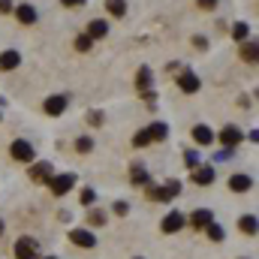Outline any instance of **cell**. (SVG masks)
Returning a JSON list of instances; mask_svg holds the SVG:
<instances>
[{
    "instance_id": "9",
    "label": "cell",
    "mask_w": 259,
    "mask_h": 259,
    "mask_svg": "<svg viewBox=\"0 0 259 259\" xmlns=\"http://www.w3.org/2000/svg\"><path fill=\"white\" fill-rule=\"evenodd\" d=\"M151 81H154V72H151V66H139V72H136V88H139V94L151 91Z\"/></svg>"
},
{
    "instance_id": "31",
    "label": "cell",
    "mask_w": 259,
    "mask_h": 259,
    "mask_svg": "<svg viewBox=\"0 0 259 259\" xmlns=\"http://www.w3.org/2000/svg\"><path fill=\"white\" fill-rule=\"evenodd\" d=\"M94 199H97V193L88 187V190H81V205H94Z\"/></svg>"
},
{
    "instance_id": "38",
    "label": "cell",
    "mask_w": 259,
    "mask_h": 259,
    "mask_svg": "<svg viewBox=\"0 0 259 259\" xmlns=\"http://www.w3.org/2000/svg\"><path fill=\"white\" fill-rule=\"evenodd\" d=\"M0 232H3V220H0Z\"/></svg>"
},
{
    "instance_id": "8",
    "label": "cell",
    "mask_w": 259,
    "mask_h": 259,
    "mask_svg": "<svg viewBox=\"0 0 259 259\" xmlns=\"http://www.w3.org/2000/svg\"><path fill=\"white\" fill-rule=\"evenodd\" d=\"M241 139H244V133L235 127V124L223 127V133H220V142H223V148H235V145H238Z\"/></svg>"
},
{
    "instance_id": "34",
    "label": "cell",
    "mask_w": 259,
    "mask_h": 259,
    "mask_svg": "<svg viewBox=\"0 0 259 259\" xmlns=\"http://www.w3.org/2000/svg\"><path fill=\"white\" fill-rule=\"evenodd\" d=\"M88 121H91L94 127H97V124H103V112H91V115H88Z\"/></svg>"
},
{
    "instance_id": "27",
    "label": "cell",
    "mask_w": 259,
    "mask_h": 259,
    "mask_svg": "<svg viewBox=\"0 0 259 259\" xmlns=\"http://www.w3.org/2000/svg\"><path fill=\"white\" fill-rule=\"evenodd\" d=\"M91 148H94V139H91V136H78V139H75V151H78V154H88Z\"/></svg>"
},
{
    "instance_id": "13",
    "label": "cell",
    "mask_w": 259,
    "mask_h": 259,
    "mask_svg": "<svg viewBox=\"0 0 259 259\" xmlns=\"http://www.w3.org/2000/svg\"><path fill=\"white\" fill-rule=\"evenodd\" d=\"M109 33V21H103V18H94L91 24H88V36L91 39H103Z\"/></svg>"
},
{
    "instance_id": "35",
    "label": "cell",
    "mask_w": 259,
    "mask_h": 259,
    "mask_svg": "<svg viewBox=\"0 0 259 259\" xmlns=\"http://www.w3.org/2000/svg\"><path fill=\"white\" fill-rule=\"evenodd\" d=\"M127 211H130V205H127V202H115V214H121V217H124Z\"/></svg>"
},
{
    "instance_id": "36",
    "label": "cell",
    "mask_w": 259,
    "mask_h": 259,
    "mask_svg": "<svg viewBox=\"0 0 259 259\" xmlns=\"http://www.w3.org/2000/svg\"><path fill=\"white\" fill-rule=\"evenodd\" d=\"M0 12H12V0H0Z\"/></svg>"
},
{
    "instance_id": "2",
    "label": "cell",
    "mask_w": 259,
    "mask_h": 259,
    "mask_svg": "<svg viewBox=\"0 0 259 259\" xmlns=\"http://www.w3.org/2000/svg\"><path fill=\"white\" fill-rule=\"evenodd\" d=\"M9 154H12L15 160H21V163H33V157H36V151H33V145H30L27 139H15V142L9 145Z\"/></svg>"
},
{
    "instance_id": "11",
    "label": "cell",
    "mask_w": 259,
    "mask_h": 259,
    "mask_svg": "<svg viewBox=\"0 0 259 259\" xmlns=\"http://www.w3.org/2000/svg\"><path fill=\"white\" fill-rule=\"evenodd\" d=\"M253 187V178L250 175H232L229 178V190H235V193H247Z\"/></svg>"
},
{
    "instance_id": "20",
    "label": "cell",
    "mask_w": 259,
    "mask_h": 259,
    "mask_svg": "<svg viewBox=\"0 0 259 259\" xmlns=\"http://www.w3.org/2000/svg\"><path fill=\"white\" fill-rule=\"evenodd\" d=\"M106 9L115 18H121V15H127V0H106Z\"/></svg>"
},
{
    "instance_id": "25",
    "label": "cell",
    "mask_w": 259,
    "mask_h": 259,
    "mask_svg": "<svg viewBox=\"0 0 259 259\" xmlns=\"http://www.w3.org/2000/svg\"><path fill=\"white\" fill-rule=\"evenodd\" d=\"M151 178H148V172H145V166H139V163H133V184H148Z\"/></svg>"
},
{
    "instance_id": "15",
    "label": "cell",
    "mask_w": 259,
    "mask_h": 259,
    "mask_svg": "<svg viewBox=\"0 0 259 259\" xmlns=\"http://www.w3.org/2000/svg\"><path fill=\"white\" fill-rule=\"evenodd\" d=\"M18 64H21V55H18V52H12V49H9V52H0V69H3V72L15 69Z\"/></svg>"
},
{
    "instance_id": "14",
    "label": "cell",
    "mask_w": 259,
    "mask_h": 259,
    "mask_svg": "<svg viewBox=\"0 0 259 259\" xmlns=\"http://www.w3.org/2000/svg\"><path fill=\"white\" fill-rule=\"evenodd\" d=\"M211 220H214V217H211V211H208V208H196L193 214H190V223H193V229H205Z\"/></svg>"
},
{
    "instance_id": "6",
    "label": "cell",
    "mask_w": 259,
    "mask_h": 259,
    "mask_svg": "<svg viewBox=\"0 0 259 259\" xmlns=\"http://www.w3.org/2000/svg\"><path fill=\"white\" fill-rule=\"evenodd\" d=\"M52 175H55L52 163H33V166H30V181H36V184L52 181Z\"/></svg>"
},
{
    "instance_id": "32",
    "label": "cell",
    "mask_w": 259,
    "mask_h": 259,
    "mask_svg": "<svg viewBox=\"0 0 259 259\" xmlns=\"http://www.w3.org/2000/svg\"><path fill=\"white\" fill-rule=\"evenodd\" d=\"M214 160H217V163H223V160H232V148H223L220 154H214Z\"/></svg>"
},
{
    "instance_id": "3",
    "label": "cell",
    "mask_w": 259,
    "mask_h": 259,
    "mask_svg": "<svg viewBox=\"0 0 259 259\" xmlns=\"http://www.w3.org/2000/svg\"><path fill=\"white\" fill-rule=\"evenodd\" d=\"M52 193L55 196H66L69 190H72V184H75V175H69V172H64V175H52Z\"/></svg>"
},
{
    "instance_id": "30",
    "label": "cell",
    "mask_w": 259,
    "mask_h": 259,
    "mask_svg": "<svg viewBox=\"0 0 259 259\" xmlns=\"http://www.w3.org/2000/svg\"><path fill=\"white\" fill-rule=\"evenodd\" d=\"M184 163H187L190 169H196V166H199V154H196V151H184Z\"/></svg>"
},
{
    "instance_id": "33",
    "label": "cell",
    "mask_w": 259,
    "mask_h": 259,
    "mask_svg": "<svg viewBox=\"0 0 259 259\" xmlns=\"http://www.w3.org/2000/svg\"><path fill=\"white\" fill-rule=\"evenodd\" d=\"M199 9H217V0H196Z\"/></svg>"
},
{
    "instance_id": "19",
    "label": "cell",
    "mask_w": 259,
    "mask_h": 259,
    "mask_svg": "<svg viewBox=\"0 0 259 259\" xmlns=\"http://www.w3.org/2000/svg\"><path fill=\"white\" fill-rule=\"evenodd\" d=\"M256 55H259L256 39H244V46H241V58H244L247 64H256Z\"/></svg>"
},
{
    "instance_id": "39",
    "label": "cell",
    "mask_w": 259,
    "mask_h": 259,
    "mask_svg": "<svg viewBox=\"0 0 259 259\" xmlns=\"http://www.w3.org/2000/svg\"><path fill=\"white\" fill-rule=\"evenodd\" d=\"M46 259H55V256H46Z\"/></svg>"
},
{
    "instance_id": "37",
    "label": "cell",
    "mask_w": 259,
    "mask_h": 259,
    "mask_svg": "<svg viewBox=\"0 0 259 259\" xmlns=\"http://www.w3.org/2000/svg\"><path fill=\"white\" fill-rule=\"evenodd\" d=\"M61 3H64V6H69V9H72V6H84V0H61Z\"/></svg>"
},
{
    "instance_id": "7",
    "label": "cell",
    "mask_w": 259,
    "mask_h": 259,
    "mask_svg": "<svg viewBox=\"0 0 259 259\" xmlns=\"http://www.w3.org/2000/svg\"><path fill=\"white\" fill-rule=\"evenodd\" d=\"M178 88H181L184 94H196V91L202 88V81H199V75H196V72L184 69V72H181V78H178Z\"/></svg>"
},
{
    "instance_id": "29",
    "label": "cell",
    "mask_w": 259,
    "mask_h": 259,
    "mask_svg": "<svg viewBox=\"0 0 259 259\" xmlns=\"http://www.w3.org/2000/svg\"><path fill=\"white\" fill-rule=\"evenodd\" d=\"M91 46H94V39H91L88 33H81V36H75V49H78V52H88Z\"/></svg>"
},
{
    "instance_id": "16",
    "label": "cell",
    "mask_w": 259,
    "mask_h": 259,
    "mask_svg": "<svg viewBox=\"0 0 259 259\" xmlns=\"http://www.w3.org/2000/svg\"><path fill=\"white\" fill-rule=\"evenodd\" d=\"M66 112V97H49L46 100V115H64Z\"/></svg>"
},
{
    "instance_id": "23",
    "label": "cell",
    "mask_w": 259,
    "mask_h": 259,
    "mask_svg": "<svg viewBox=\"0 0 259 259\" xmlns=\"http://www.w3.org/2000/svg\"><path fill=\"white\" fill-rule=\"evenodd\" d=\"M148 133H151V139H154V142H160V139H166V136H169V127L157 121V124H151V127H148Z\"/></svg>"
},
{
    "instance_id": "10",
    "label": "cell",
    "mask_w": 259,
    "mask_h": 259,
    "mask_svg": "<svg viewBox=\"0 0 259 259\" xmlns=\"http://www.w3.org/2000/svg\"><path fill=\"white\" fill-rule=\"evenodd\" d=\"M178 229H184V214H178V211L166 214V220H163V232L172 235V232H178Z\"/></svg>"
},
{
    "instance_id": "5",
    "label": "cell",
    "mask_w": 259,
    "mask_h": 259,
    "mask_svg": "<svg viewBox=\"0 0 259 259\" xmlns=\"http://www.w3.org/2000/svg\"><path fill=\"white\" fill-rule=\"evenodd\" d=\"M36 247H39L36 238H27V235H24V238L15 241V256L18 259H36Z\"/></svg>"
},
{
    "instance_id": "24",
    "label": "cell",
    "mask_w": 259,
    "mask_h": 259,
    "mask_svg": "<svg viewBox=\"0 0 259 259\" xmlns=\"http://www.w3.org/2000/svg\"><path fill=\"white\" fill-rule=\"evenodd\" d=\"M232 36H235L238 42H244V39L250 36V27H247L244 21H238V24H232Z\"/></svg>"
},
{
    "instance_id": "1",
    "label": "cell",
    "mask_w": 259,
    "mask_h": 259,
    "mask_svg": "<svg viewBox=\"0 0 259 259\" xmlns=\"http://www.w3.org/2000/svg\"><path fill=\"white\" fill-rule=\"evenodd\" d=\"M178 193H181V184L178 181H166L163 187H148V199L151 202H172Z\"/></svg>"
},
{
    "instance_id": "17",
    "label": "cell",
    "mask_w": 259,
    "mask_h": 259,
    "mask_svg": "<svg viewBox=\"0 0 259 259\" xmlns=\"http://www.w3.org/2000/svg\"><path fill=\"white\" fill-rule=\"evenodd\" d=\"M193 181H196V184H202V187H208V184L214 181V169H211V166H196Z\"/></svg>"
},
{
    "instance_id": "12",
    "label": "cell",
    "mask_w": 259,
    "mask_h": 259,
    "mask_svg": "<svg viewBox=\"0 0 259 259\" xmlns=\"http://www.w3.org/2000/svg\"><path fill=\"white\" fill-rule=\"evenodd\" d=\"M12 9H15V15H18V21H21V24H33V21H36V9H33L30 3L12 6Z\"/></svg>"
},
{
    "instance_id": "22",
    "label": "cell",
    "mask_w": 259,
    "mask_h": 259,
    "mask_svg": "<svg viewBox=\"0 0 259 259\" xmlns=\"http://www.w3.org/2000/svg\"><path fill=\"white\" fill-rule=\"evenodd\" d=\"M205 232H208V238H211V241H223V238H226V232H223V226H217L214 220H211V223L205 226Z\"/></svg>"
},
{
    "instance_id": "21",
    "label": "cell",
    "mask_w": 259,
    "mask_h": 259,
    "mask_svg": "<svg viewBox=\"0 0 259 259\" xmlns=\"http://www.w3.org/2000/svg\"><path fill=\"white\" fill-rule=\"evenodd\" d=\"M238 226H241V232H247V235H256V217H253V214H244V217L238 220Z\"/></svg>"
},
{
    "instance_id": "18",
    "label": "cell",
    "mask_w": 259,
    "mask_h": 259,
    "mask_svg": "<svg viewBox=\"0 0 259 259\" xmlns=\"http://www.w3.org/2000/svg\"><path fill=\"white\" fill-rule=\"evenodd\" d=\"M193 139H196V145H211V142H214V133L205 127V124H196L193 127Z\"/></svg>"
},
{
    "instance_id": "26",
    "label": "cell",
    "mask_w": 259,
    "mask_h": 259,
    "mask_svg": "<svg viewBox=\"0 0 259 259\" xmlns=\"http://www.w3.org/2000/svg\"><path fill=\"white\" fill-rule=\"evenodd\" d=\"M106 220H109V214H106V211H100V208H94V211H91V217H88V223H91V226H106Z\"/></svg>"
},
{
    "instance_id": "4",
    "label": "cell",
    "mask_w": 259,
    "mask_h": 259,
    "mask_svg": "<svg viewBox=\"0 0 259 259\" xmlns=\"http://www.w3.org/2000/svg\"><path fill=\"white\" fill-rule=\"evenodd\" d=\"M69 241H72L75 247H88V250L97 247V235H94L91 229H72V232H69Z\"/></svg>"
},
{
    "instance_id": "28",
    "label": "cell",
    "mask_w": 259,
    "mask_h": 259,
    "mask_svg": "<svg viewBox=\"0 0 259 259\" xmlns=\"http://www.w3.org/2000/svg\"><path fill=\"white\" fill-rule=\"evenodd\" d=\"M151 142H154V139H151L148 127L142 130V133H136V136H133V145H136V148H145V145H151Z\"/></svg>"
}]
</instances>
